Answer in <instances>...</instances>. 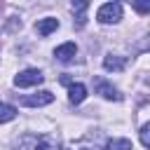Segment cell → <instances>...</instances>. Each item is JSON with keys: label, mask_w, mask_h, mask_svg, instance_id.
<instances>
[{"label": "cell", "mask_w": 150, "mask_h": 150, "mask_svg": "<svg viewBox=\"0 0 150 150\" xmlns=\"http://www.w3.org/2000/svg\"><path fill=\"white\" fill-rule=\"evenodd\" d=\"M87 98V87L82 84V82H73L70 87H68V101L73 103V105H77V103H82Z\"/></svg>", "instance_id": "9c48e42d"}, {"label": "cell", "mask_w": 150, "mask_h": 150, "mask_svg": "<svg viewBox=\"0 0 150 150\" xmlns=\"http://www.w3.org/2000/svg\"><path fill=\"white\" fill-rule=\"evenodd\" d=\"M52 101H54V94H52V91H47V89H42V91H35V94H30V96H23V98H21V103H23V105H28V108L49 105Z\"/></svg>", "instance_id": "5b68a950"}, {"label": "cell", "mask_w": 150, "mask_h": 150, "mask_svg": "<svg viewBox=\"0 0 150 150\" xmlns=\"http://www.w3.org/2000/svg\"><path fill=\"white\" fill-rule=\"evenodd\" d=\"M16 117V108L9 103H0V124L2 122H12Z\"/></svg>", "instance_id": "30bf717a"}, {"label": "cell", "mask_w": 150, "mask_h": 150, "mask_svg": "<svg viewBox=\"0 0 150 150\" xmlns=\"http://www.w3.org/2000/svg\"><path fill=\"white\" fill-rule=\"evenodd\" d=\"M105 150H131V141L129 138H112L105 143Z\"/></svg>", "instance_id": "8fae6325"}, {"label": "cell", "mask_w": 150, "mask_h": 150, "mask_svg": "<svg viewBox=\"0 0 150 150\" xmlns=\"http://www.w3.org/2000/svg\"><path fill=\"white\" fill-rule=\"evenodd\" d=\"M131 7H134L138 14H150V0H134Z\"/></svg>", "instance_id": "4fadbf2b"}, {"label": "cell", "mask_w": 150, "mask_h": 150, "mask_svg": "<svg viewBox=\"0 0 150 150\" xmlns=\"http://www.w3.org/2000/svg\"><path fill=\"white\" fill-rule=\"evenodd\" d=\"M87 2H73V12H77V28L84 26V12H87Z\"/></svg>", "instance_id": "7c38bea8"}, {"label": "cell", "mask_w": 150, "mask_h": 150, "mask_svg": "<svg viewBox=\"0 0 150 150\" xmlns=\"http://www.w3.org/2000/svg\"><path fill=\"white\" fill-rule=\"evenodd\" d=\"M120 19H122V2H105L96 12L98 23H117Z\"/></svg>", "instance_id": "7a4b0ae2"}, {"label": "cell", "mask_w": 150, "mask_h": 150, "mask_svg": "<svg viewBox=\"0 0 150 150\" xmlns=\"http://www.w3.org/2000/svg\"><path fill=\"white\" fill-rule=\"evenodd\" d=\"M138 138H141V143H143V145L150 150V122L141 127V131H138Z\"/></svg>", "instance_id": "5bb4252c"}, {"label": "cell", "mask_w": 150, "mask_h": 150, "mask_svg": "<svg viewBox=\"0 0 150 150\" xmlns=\"http://www.w3.org/2000/svg\"><path fill=\"white\" fill-rule=\"evenodd\" d=\"M94 89H96V94L103 96L105 101H122V94H120L110 82H105V80H101V77L94 80Z\"/></svg>", "instance_id": "277c9868"}, {"label": "cell", "mask_w": 150, "mask_h": 150, "mask_svg": "<svg viewBox=\"0 0 150 150\" xmlns=\"http://www.w3.org/2000/svg\"><path fill=\"white\" fill-rule=\"evenodd\" d=\"M103 68L108 73H122L127 68V59L117 56V54H108V56H103Z\"/></svg>", "instance_id": "52a82bcc"}, {"label": "cell", "mask_w": 150, "mask_h": 150, "mask_svg": "<svg viewBox=\"0 0 150 150\" xmlns=\"http://www.w3.org/2000/svg\"><path fill=\"white\" fill-rule=\"evenodd\" d=\"M56 28H59V19H54V16H45V19H40V21L35 23V30H38V35H42V38L52 35Z\"/></svg>", "instance_id": "ba28073f"}, {"label": "cell", "mask_w": 150, "mask_h": 150, "mask_svg": "<svg viewBox=\"0 0 150 150\" xmlns=\"http://www.w3.org/2000/svg\"><path fill=\"white\" fill-rule=\"evenodd\" d=\"M75 54H77V45H75V42H63V45H59V47L54 49V56H56L59 61H63V63L73 61Z\"/></svg>", "instance_id": "8992f818"}, {"label": "cell", "mask_w": 150, "mask_h": 150, "mask_svg": "<svg viewBox=\"0 0 150 150\" xmlns=\"http://www.w3.org/2000/svg\"><path fill=\"white\" fill-rule=\"evenodd\" d=\"M42 80H45V75L38 68H26L19 75H14V84L16 87H38V84H42Z\"/></svg>", "instance_id": "3957f363"}, {"label": "cell", "mask_w": 150, "mask_h": 150, "mask_svg": "<svg viewBox=\"0 0 150 150\" xmlns=\"http://www.w3.org/2000/svg\"><path fill=\"white\" fill-rule=\"evenodd\" d=\"M134 49H136V52H150V33H148L145 38H141V40L136 42Z\"/></svg>", "instance_id": "9a60e30c"}, {"label": "cell", "mask_w": 150, "mask_h": 150, "mask_svg": "<svg viewBox=\"0 0 150 150\" xmlns=\"http://www.w3.org/2000/svg\"><path fill=\"white\" fill-rule=\"evenodd\" d=\"M14 150H56V143L49 136H38V134H23L16 138Z\"/></svg>", "instance_id": "6da1fadb"}]
</instances>
